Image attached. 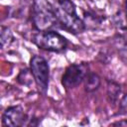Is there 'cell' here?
I'll use <instances>...</instances> for the list:
<instances>
[{"instance_id":"obj_1","label":"cell","mask_w":127,"mask_h":127,"mask_svg":"<svg viewBox=\"0 0 127 127\" xmlns=\"http://www.w3.org/2000/svg\"><path fill=\"white\" fill-rule=\"evenodd\" d=\"M55 11L58 25L61 29L72 35H78L85 31L83 20L76 12V5L71 0H56Z\"/></svg>"},{"instance_id":"obj_2","label":"cell","mask_w":127,"mask_h":127,"mask_svg":"<svg viewBox=\"0 0 127 127\" xmlns=\"http://www.w3.org/2000/svg\"><path fill=\"white\" fill-rule=\"evenodd\" d=\"M31 19L37 31H49L59 27L54 4L48 0H33Z\"/></svg>"},{"instance_id":"obj_3","label":"cell","mask_w":127,"mask_h":127,"mask_svg":"<svg viewBox=\"0 0 127 127\" xmlns=\"http://www.w3.org/2000/svg\"><path fill=\"white\" fill-rule=\"evenodd\" d=\"M31 41L38 48L53 53H63L68 47L66 38L53 30L38 31L33 35Z\"/></svg>"},{"instance_id":"obj_4","label":"cell","mask_w":127,"mask_h":127,"mask_svg":"<svg viewBox=\"0 0 127 127\" xmlns=\"http://www.w3.org/2000/svg\"><path fill=\"white\" fill-rule=\"evenodd\" d=\"M30 69L38 90L42 94H47L50 83V65L48 61L42 56H33L30 60Z\"/></svg>"},{"instance_id":"obj_5","label":"cell","mask_w":127,"mask_h":127,"mask_svg":"<svg viewBox=\"0 0 127 127\" xmlns=\"http://www.w3.org/2000/svg\"><path fill=\"white\" fill-rule=\"evenodd\" d=\"M88 72L89 66L86 63L70 64L65 67L62 75V85L65 89H73L83 82Z\"/></svg>"},{"instance_id":"obj_6","label":"cell","mask_w":127,"mask_h":127,"mask_svg":"<svg viewBox=\"0 0 127 127\" xmlns=\"http://www.w3.org/2000/svg\"><path fill=\"white\" fill-rule=\"evenodd\" d=\"M29 117L25 113L21 105H12L5 109L2 114V126L6 127H19L28 125Z\"/></svg>"},{"instance_id":"obj_7","label":"cell","mask_w":127,"mask_h":127,"mask_svg":"<svg viewBox=\"0 0 127 127\" xmlns=\"http://www.w3.org/2000/svg\"><path fill=\"white\" fill-rule=\"evenodd\" d=\"M82 20H83V23L85 26V30L95 31L101 27L102 23L105 20V17L96 14L94 11L87 10V11H83Z\"/></svg>"},{"instance_id":"obj_8","label":"cell","mask_w":127,"mask_h":127,"mask_svg":"<svg viewBox=\"0 0 127 127\" xmlns=\"http://www.w3.org/2000/svg\"><path fill=\"white\" fill-rule=\"evenodd\" d=\"M111 23L114 26L117 35L127 34V10L120 9L111 16Z\"/></svg>"},{"instance_id":"obj_9","label":"cell","mask_w":127,"mask_h":127,"mask_svg":"<svg viewBox=\"0 0 127 127\" xmlns=\"http://www.w3.org/2000/svg\"><path fill=\"white\" fill-rule=\"evenodd\" d=\"M83 84H84V90L88 93H91L99 88L101 84V78L97 73L89 71L83 80Z\"/></svg>"},{"instance_id":"obj_10","label":"cell","mask_w":127,"mask_h":127,"mask_svg":"<svg viewBox=\"0 0 127 127\" xmlns=\"http://www.w3.org/2000/svg\"><path fill=\"white\" fill-rule=\"evenodd\" d=\"M107 100L110 104L115 105L118 100H119V96L121 94V85L119 83H117L116 81L113 80H108L107 81Z\"/></svg>"},{"instance_id":"obj_11","label":"cell","mask_w":127,"mask_h":127,"mask_svg":"<svg viewBox=\"0 0 127 127\" xmlns=\"http://www.w3.org/2000/svg\"><path fill=\"white\" fill-rule=\"evenodd\" d=\"M14 41H15V38L13 36L11 29L2 25L1 31H0V42H1L2 49H4L5 47H9Z\"/></svg>"},{"instance_id":"obj_12","label":"cell","mask_w":127,"mask_h":127,"mask_svg":"<svg viewBox=\"0 0 127 127\" xmlns=\"http://www.w3.org/2000/svg\"><path fill=\"white\" fill-rule=\"evenodd\" d=\"M16 79L20 84L25 85V86H30L34 80V77H33V74L30 68H24L20 70Z\"/></svg>"},{"instance_id":"obj_13","label":"cell","mask_w":127,"mask_h":127,"mask_svg":"<svg viewBox=\"0 0 127 127\" xmlns=\"http://www.w3.org/2000/svg\"><path fill=\"white\" fill-rule=\"evenodd\" d=\"M117 49L119 51V54L123 58L127 59V34H125V35H118Z\"/></svg>"},{"instance_id":"obj_14","label":"cell","mask_w":127,"mask_h":127,"mask_svg":"<svg viewBox=\"0 0 127 127\" xmlns=\"http://www.w3.org/2000/svg\"><path fill=\"white\" fill-rule=\"evenodd\" d=\"M118 114H120V115H127V92L122 96V98L119 101Z\"/></svg>"},{"instance_id":"obj_15","label":"cell","mask_w":127,"mask_h":127,"mask_svg":"<svg viewBox=\"0 0 127 127\" xmlns=\"http://www.w3.org/2000/svg\"><path fill=\"white\" fill-rule=\"evenodd\" d=\"M110 125H112V126H127V119H122L120 121L113 122Z\"/></svg>"},{"instance_id":"obj_16","label":"cell","mask_w":127,"mask_h":127,"mask_svg":"<svg viewBox=\"0 0 127 127\" xmlns=\"http://www.w3.org/2000/svg\"><path fill=\"white\" fill-rule=\"evenodd\" d=\"M125 9L127 10V0H125Z\"/></svg>"}]
</instances>
